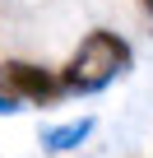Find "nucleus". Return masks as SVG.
<instances>
[{"mask_svg":"<svg viewBox=\"0 0 153 158\" xmlns=\"http://www.w3.org/2000/svg\"><path fill=\"white\" fill-rule=\"evenodd\" d=\"M125 65H130V42L116 37V33H107V28H98V33H88L79 42V51H74L70 65L60 70V89L65 93H98Z\"/></svg>","mask_w":153,"mask_h":158,"instance_id":"nucleus-1","label":"nucleus"},{"mask_svg":"<svg viewBox=\"0 0 153 158\" xmlns=\"http://www.w3.org/2000/svg\"><path fill=\"white\" fill-rule=\"evenodd\" d=\"M0 93H14L19 102H51L60 98V74L42 70V65H28V60H5L0 65Z\"/></svg>","mask_w":153,"mask_h":158,"instance_id":"nucleus-2","label":"nucleus"},{"mask_svg":"<svg viewBox=\"0 0 153 158\" xmlns=\"http://www.w3.org/2000/svg\"><path fill=\"white\" fill-rule=\"evenodd\" d=\"M88 135H93V116H79V121H65V126L42 130V149L46 153H65V149H79Z\"/></svg>","mask_w":153,"mask_h":158,"instance_id":"nucleus-3","label":"nucleus"},{"mask_svg":"<svg viewBox=\"0 0 153 158\" xmlns=\"http://www.w3.org/2000/svg\"><path fill=\"white\" fill-rule=\"evenodd\" d=\"M19 112V98L14 93H0V116H14Z\"/></svg>","mask_w":153,"mask_h":158,"instance_id":"nucleus-4","label":"nucleus"},{"mask_svg":"<svg viewBox=\"0 0 153 158\" xmlns=\"http://www.w3.org/2000/svg\"><path fill=\"white\" fill-rule=\"evenodd\" d=\"M139 5H144V10H148V14H153V0H139Z\"/></svg>","mask_w":153,"mask_h":158,"instance_id":"nucleus-5","label":"nucleus"}]
</instances>
